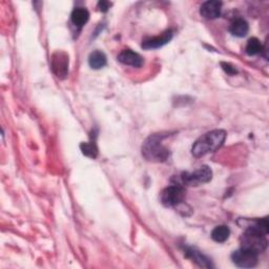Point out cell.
Instances as JSON below:
<instances>
[{
    "label": "cell",
    "instance_id": "2",
    "mask_svg": "<svg viewBox=\"0 0 269 269\" xmlns=\"http://www.w3.org/2000/svg\"><path fill=\"white\" fill-rule=\"evenodd\" d=\"M163 134H155L147 139L142 147V154L147 160L154 162H163L168 160L170 151L163 146Z\"/></svg>",
    "mask_w": 269,
    "mask_h": 269
},
{
    "label": "cell",
    "instance_id": "5",
    "mask_svg": "<svg viewBox=\"0 0 269 269\" xmlns=\"http://www.w3.org/2000/svg\"><path fill=\"white\" fill-rule=\"evenodd\" d=\"M184 197H185V192L182 186L172 185L163 190L160 196V200L162 204L164 206H167V208H174V206H178L183 202Z\"/></svg>",
    "mask_w": 269,
    "mask_h": 269
},
{
    "label": "cell",
    "instance_id": "17",
    "mask_svg": "<svg viewBox=\"0 0 269 269\" xmlns=\"http://www.w3.org/2000/svg\"><path fill=\"white\" fill-rule=\"evenodd\" d=\"M80 150L82 154L90 157V158H96L98 155V148L95 142H85L80 144Z\"/></svg>",
    "mask_w": 269,
    "mask_h": 269
},
{
    "label": "cell",
    "instance_id": "7",
    "mask_svg": "<svg viewBox=\"0 0 269 269\" xmlns=\"http://www.w3.org/2000/svg\"><path fill=\"white\" fill-rule=\"evenodd\" d=\"M52 69L57 77L65 78L69 73V56L64 52H56L52 57Z\"/></svg>",
    "mask_w": 269,
    "mask_h": 269
},
{
    "label": "cell",
    "instance_id": "3",
    "mask_svg": "<svg viewBox=\"0 0 269 269\" xmlns=\"http://www.w3.org/2000/svg\"><path fill=\"white\" fill-rule=\"evenodd\" d=\"M241 248L251 251L257 255L262 254L267 248L266 235L251 229H246V232L240 238Z\"/></svg>",
    "mask_w": 269,
    "mask_h": 269
},
{
    "label": "cell",
    "instance_id": "4",
    "mask_svg": "<svg viewBox=\"0 0 269 269\" xmlns=\"http://www.w3.org/2000/svg\"><path fill=\"white\" fill-rule=\"evenodd\" d=\"M212 178L213 172L208 165H203L194 173H183L181 175L182 182L189 186H199L200 184L208 183L212 180Z\"/></svg>",
    "mask_w": 269,
    "mask_h": 269
},
{
    "label": "cell",
    "instance_id": "19",
    "mask_svg": "<svg viewBox=\"0 0 269 269\" xmlns=\"http://www.w3.org/2000/svg\"><path fill=\"white\" fill-rule=\"evenodd\" d=\"M222 67H223V70L227 73V74H230V75H235L237 74V70L232 67L230 64H225V62H222Z\"/></svg>",
    "mask_w": 269,
    "mask_h": 269
},
{
    "label": "cell",
    "instance_id": "16",
    "mask_svg": "<svg viewBox=\"0 0 269 269\" xmlns=\"http://www.w3.org/2000/svg\"><path fill=\"white\" fill-rule=\"evenodd\" d=\"M263 51L261 41L258 38H252L248 40L246 46V53L250 56H255L260 54Z\"/></svg>",
    "mask_w": 269,
    "mask_h": 269
},
{
    "label": "cell",
    "instance_id": "15",
    "mask_svg": "<svg viewBox=\"0 0 269 269\" xmlns=\"http://www.w3.org/2000/svg\"><path fill=\"white\" fill-rule=\"evenodd\" d=\"M230 236H231V230L225 225L217 226L216 229L212 232V239L218 243H223L227 241Z\"/></svg>",
    "mask_w": 269,
    "mask_h": 269
},
{
    "label": "cell",
    "instance_id": "12",
    "mask_svg": "<svg viewBox=\"0 0 269 269\" xmlns=\"http://www.w3.org/2000/svg\"><path fill=\"white\" fill-rule=\"evenodd\" d=\"M107 56L101 51L93 52L89 57V65L94 70H100L107 66Z\"/></svg>",
    "mask_w": 269,
    "mask_h": 269
},
{
    "label": "cell",
    "instance_id": "9",
    "mask_svg": "<svg viewBox=\"0 0 269 269\" xmlns=\"http://www.w3.org/2000/svg\"><path fill=\"white\" fill-rule=\"evenodd\" d=\"M173 31L169 30L167 32H164L161 36L158 37H154V38H150L147 39L146 41H143L142 44V48L146 49V50H151V49H159L165 45H168L170 41L173 38Z\"/></svg>",
    "mask_w": 269,
    "mask_h": 269
},
{
    "label": "cell",
    "instance_id": "1",
    "mask_svg": "<svg viewBox=\"0 0 269 269\" xmlns=\"http://www.w3.org/2000/svg\"><path fill=\"white\" fill-rule=\"evenodd\" d=\"M225 139L226 132L223 130H215L206 133L194 143L192 153L195 157L199 158L210 153L216 152L223 146Z\"/></svg>",
    "mask_w": 269,
    "mask_h": 269
},
{
    "label": "cell",
    "instance_id": "10",
    "mask_svg": "<svg viewBox=\"0 0 269 269\" xmlns=\"http://www.w3.org/2000/svg\"><path fill=\"white\" fill-rule=\"evenodd\" d=\"M118 60L123 65L131 66L134 68H140L143 65V58L138 53L132 50L122 51L118 56Z\"/></svg>",
    "mask_w": 269,
    "mask_h": 269
},
{
    "label": "cell",
    "instance_id": "13",
    "mask_svg": "<svg viewBox=\"0 0 269 269\" xmlns=\"http://www.w3.org/2000/svg\"><path fill=\"white\" fill-rule=\"evenodd\" d=\"M230 31L236 37H245L248 34V31H250V26L244 19L239 18L232 23Z\"/></svg>",
    "mask_w": 269,
    "mask_h": 269
},
{
    "label": "cell",
    "instance_id": "11",
    "mask_svg": "<svg viewBox=\"0 0 269 269\" xmlns=\"http://www.w3.org/2000/svg\"><path fill=\"white\" fill-rule=\"evenodd\" d=\"M90 19V13L85 8H76L71 15V20L76 27H84L88 24Z\"/></svg>",
    "mask_w": 269,
    "mask_h": 269
},
{
    "label": "cell",
    "instance_id": "14",
    "mask_svg": "<svg viewBox=\"0 0 269 269\" xmlns=\"http://www.w3.org/2000/svg\"><path fill=\"white\" fill-rule=\"evenodd\" d=\"M186 256L194 260L201 267H206V268L213 267L211 260L206 258L204 255H202L200 252L194 250V248H188V250H186Z\"/></svg>",
    "mask_w": 269,
    "mask_h": 269
},
{
    "label": "cell",
    "instance_id": "18",
    "mask_svg": "<svg viewBox=\"0 0 269 269\" xmlns=\"http://www.w3.org/2000/svg\"><path fill=\"white\" fill-rule=\"evenodd\" d=\"M112 4L109 3V2H105V0H103V2H99L98 3V9L100 12H103V13H106L109 11V9L111 8Z\"/></svg>",
    "mask_w": 269,
    "mask_h": 269
},
{
    "label": "cell",
    "instance_id": "6",
    "mask_svg": "<svg viewBox=\"0 0 269 269\" xmlns=\"http://www.w3.org/2000/svg\"><path fill=\"white\" fill-rule=\"evenodd\" d=\"M258 256L257 254L244 250V248H240V250L236 251L232 255V260L234 264L241 268H253L257 266L258 264Z\"/></svg>",
    "mask_w": 269,
    "mask_h": 269
},
{
    "label": "cell",
    "instance_id": "8",
    "mask_svg": "<svg viewBox=\"0 0 269 269\" xmlns=\"http://www.w3.org/2000/svg\"><path fill=\"white\" fill-rule=\"evenodd\" d=\"M222 10V3L217 2V0H210L202 5L200 9V14L202 17L209 20H213L218 18L221 15Z\"/></svg>",
    "mask_w": 269,
    "mask_h": 269
}]
</instances>
